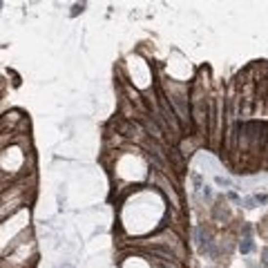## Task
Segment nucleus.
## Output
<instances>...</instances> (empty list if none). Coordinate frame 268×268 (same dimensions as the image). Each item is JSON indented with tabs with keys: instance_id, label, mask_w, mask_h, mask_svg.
Returning a JSON list of instances; mask_svg holds the SVG:
<instances>
[{
	"instance_id": "obj_1",
	"label": "nucleus",
	"mask_w": 268,
	"mask_h": 268,
	"mask_svg": "<svg viewBox=\"0 0 268 268\" xmlns=\"http://www.w3.org/2000/svg\"><path fill=\"white\" fill-rule=\"evenodd\" d=\"M239 250H242V252H250V250H252V244H250V239H244V242L239 244Z\"/></svg>"
}]
</instances>
